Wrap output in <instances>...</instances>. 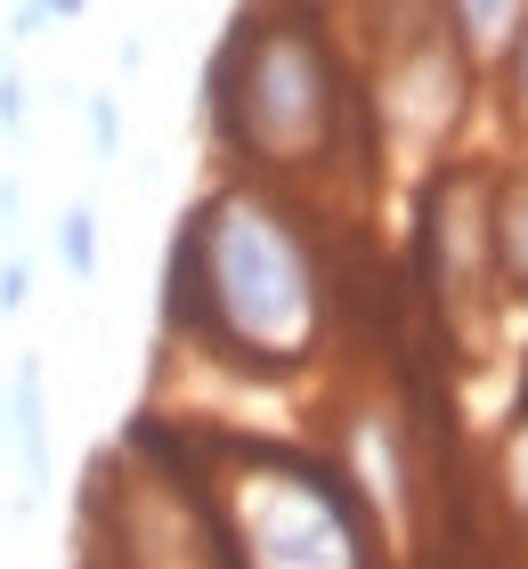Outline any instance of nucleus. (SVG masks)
Instances as JSON below:
<instances>
[{"label": "nucleus", "instance_id": "39448f33", "mask_svg": "<svg viewBox=\"0 0 528 569\" xmlns=\"http://www.w3.org/2000/svg\"><path fill=\"white\" fill-rule=\"evenodd\" d=\"M106 537L122 569H220V546L196 529V512L155 472H114L106 488Z\"/></svg>", "mask_w": 528, "mask_h": 569}, {"label": "nucleus", "instance_id": "f257e3e1", "mask_svg": "<svg viewBox=\"0 0 528 569\" xmlns=\"http://www.w3.org/2000/svg\"><path fill=\"white\" fill-rule=\"evenodd\" d=\"M163 333L252 382H293L326 350V261L285 196L220 179L163 261Z\"/></svg>", "mask_w": 528, "mask_h": 569}, {"label": "nucleus", "instance_id": "6e6552de", "mask_svg": "<svg viewBox=\"0 0 528 569\" xmlns=\"http://www.w3.org/2000/svg\"><path fill=\"white\" fill-rule=\"evenodd\" d=\"M520 9H528V0H447L456 49H464V58H505V41H512Z\"/></svg>", "mask_w": 528, "mask_h": 569}, {"label": "nucleus", "instance_id": "f3484780", "mask_svg": "<svg viewBox=\"0 0 528 569\" xmlns=\"http://www.w3.org/2000/svg\"><path fill=\"white\" fill-rule=\"evenodd\" d=\"M285 9H326V0H285Z\"/></svg>", "mask_w": 528, "mask_h": 569}, {"label": "nucleus", "instance_id": "dca6fc26", "mask_svg": "<svg viewBox=\"0 0 528 569\" xmlns=\"http://www.w3.org/2000/svg\"><path fill=\"white\" fill-rule=\"evenodd\" d=\"M33 9H41L49 24H58V17H82V9H90V0H33Z\"/></svg>", "mask_w": 528, "mask_h": 569}, {"label": "nucleus", "instance_id": "9d476101", "mask_svg": "<svg viewBox=\"0 0 528 569\" xmlns=\"http://www.w3.org/2000/svg\"><path fill=\"white\" fill-rule=\"evenodd\" d=\"M49 244H58V269H66V277H82V284L98 277V212H90V203H66Z\"/></svg>", "mask_w": 528, "mask_h": 569}, {"label": "nucleus", "instance_id": "9b49d317", "mask_svg": "<svg viewBox=\"0 0 528 569\" xmlns=\"http://www.w3.org/2000/svg\"><path fill=\"white\" fill-rule=\"evenodd\" d=\"M82 122H90V147H98V163H106V154H122V107H114V90H98L90 107H82Z\"/></svg>", "mask_w": 528, "mask_h": 569}, {"label": "nucleus", "instance_id": "2eb2a0df", "mask_svg": "<svg viewBox=\"0 0 528 569\" xmlns=\"http://www.w3.org/2000/svg\"><path fill=\"white\" fill-rule=\"evenodd\" d=\"M17 122H24V82L0 73V131H17Z\"/></svg>", "mask_w": 528, "mask_h": 569}, {"label": "nucleus", "instance_id": "20e7f679", "mask_svg": "<svg viewBox=\"0 0 528 569\" xmlns=\"http://www.w3.org/2000/svg\"><path fill=\"white\" fill-rule=\"evenodd\" d=\"M422 269H431L439 301H488L505 269H496V179L480 171H447L422 212Z\"/></svg>", "mask_w": 528, "mask_h": 569}, {"label": "nucleus", "instance_id": "7ed1b4c3", "mask_svg": "<svg viewBox=\"0 0 528 569\" xmlns=\"http://www.w3.org/2000/svg\"><path fill=\"white\" fill-rule=\"evenodd\" d=\"M220 537L236 569H366V529L333 480L301 463H245L220 480Z\"/></svg>", "mask_w": 528, "mask_h": 569}, {"label": "nucleus", "instance_id": "423d86ee", "mask_svg": "<svg viewBox=\"0 0 528 569\" xmlns=\"http://www.w3.org/2000/svg\"><path fill=\"white\" fill-rule=\"evenodd\" d=\"M0 423H9V456H17L24 505H33L41 488L58 480V448H49V375H41V358H17V375H9V407H0Z\"/></svg>", "mask_w": 528, "mask_h": 569}, {"label": "nucleus", "instance_id": "4468645a", "mask_svg": "<svg viewBox=\"0 0 528 569\" xmlns=\"http://www.w3.org/2000/svg\"><path fill=\"white\" fill-rule=\"evenodd\" d=\"M24 293H33V269H24L17 252H9V261H0V318H17Z\"/></svg>", "mask_w": 528, "mask_h": 569}, {"label": "nucleus", "instance_id": "f03ea898", "mask_svg": "<svg viewBox=\"0 0 528 569\" xmlns=\"http://www.w3.org/2000/svg\"><path fill=\"white\" fill-rule=\"evenodd\" d=\"M341 66L309 9H245L211 58V131L252 171H317L341 147Z\"/></svg>", "mask_w": 528, "mask_h": 569}, {"label": "nucleus", "instance_id": "f8f14e48", "mask_svg": "<svg viewBox=\"0 0 528 569\" xmlns=\"http://www.w3.org/2000/svg\"><path fill=\"white\" fill-rule=\"evenodd\" d=\"M505 497L520 505V521H528V416H520L512 439H505Z\"/></svg>", "mask_w": 528, "mask_h": 569}, {"label": "nucleus", "instance_id": "ddd939ff", "mask_svg": "<svg viewBox=\"0 0 528 569\" xmlns=\"http://www.w3.org/2000/svg\"><path fill=\"white\" fill-rule=\"evenodd\" d=\"M505 82H512V107H520V122H528V9H520V24H512V41H505Z\"/></svg>", "mask_w": 528, "mask_h": 569}, {"label": "nucleus", "instance_id": "1a4fd4ad", "mask_svg": "<svg viewBox=\"0 0 528 569\" xmlns=\"http://www.w3.org/2000/svg\"><path fill=\"white\" fill-rule=\"evenodd\" d=\"M496 269L512 293H528V163L496 188Z\"/></svg>", "mask_w": 528, "mask_h": 569}, {"label": "nucleus", "instance_id": "0eeeda50", "mask_svg": "<svg viewBox=\"0 0 528 569\" xmlns=\"http://www.w3.org/2000/svg\"><path fill=\"white\" fill-rule=\"evenodd\" d=\"M350 480L366 505H382V521H407V439L382 407H366L350 423Z\"/></svg>", "mask_w": 528, "mask_h": 569}]
</instances>
